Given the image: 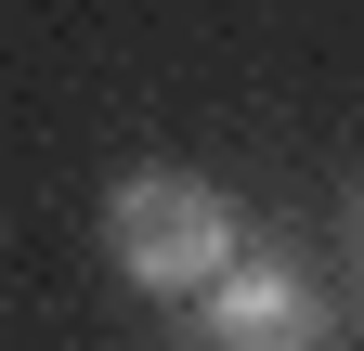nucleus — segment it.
I'll return each mask as SVG.
<instances>
[{
	"label": "nucleus",
	"instance_id": "f257e3e1",
	"mask_svg": "<svg viewBox=\"0 0 364 351\" xmlns=\"http://www.w3.org/2000/svg\"><path fill=\"white\" fill-rule=\"evenodd\" d=\"M105 247H117V274L144 299H208L221 260L247 247V222H235L221 183H196V169H130L105 195Z\"/></svg>",
	"mask_w": 364,
	"mask_h": 351
},
{
	"label": "nucleus",
	"instance_id": "f03ea898",
	"mask_svg": "<svg viewBox=\"0 0 364 351\" xmlns=\"http://www.w3.org/2000/svg\"><path fill=\"white\" fill-rule=\"evenodd\" d=\"M196 325H208V351H338V313L299 247H235L221 286L196 299Z\"/></svg>",
	"mask_w": 364,
	"mask_h": 351
},
{
	"label": "nucleus",
	"instance_id": "7ed1b4c3",
	"mask_svg": "<svg viewBox=\"0 0 364 351\" xmlns=\"http://www.w3.org/2000/svg\"><path fill=\"white\" fill-rule=\"evenodd\" d=\"M351 260H364V208H351Z\"/></svg>",
	"mask_w": 364,
	"mask_h": 351
}]
</instances>
